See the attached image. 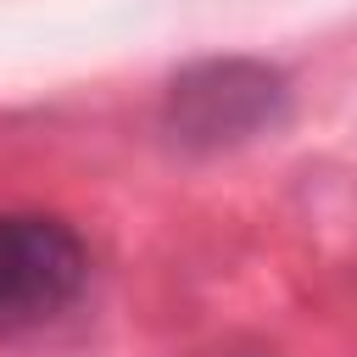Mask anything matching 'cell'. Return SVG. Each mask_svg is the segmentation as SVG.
<instances>
[{
    "label": "cell",
    "instance_id": "obj_2",
    "mask_svg": "<svg viewBox=\"0 0 357 357\" xmlns=\"http://www.w3.org/2000/svg\"><path fill=\"white\" fill-rule=\"evenodd\" d=\"M89 284L84 240L45 212H0V335L56 324Z\"/></svg>",
    "mask_w": 357,
    "mask_h": 357
},
{
    "label": "cell",
    "instance_id": "obj_1",
    "mask_svg": "<svg viewBox=\"0 0 357 357\" xmlns=\"http://www.w3.org/2000/svg\"><path fill=\"white\" fill-rule=\"evenodd\" d=\"M284 117V78L262 61H201L167 84L162 134L178 151H229Z\"/></svg>",
    "mask_w": 357,
    "mask_h": 357
}]
</instances>
